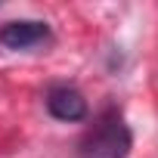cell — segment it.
Masks as SVG:
<instances>
[{
  "label": "cell",
  "mask_w": 158,
  "mask_h": 158,
  "mask_svg": "<svg viewBox=\"0 0 158 158\" xmlns=\"http://www.w3.org/2000/svg\"><path fill=\"white\" fill-rule=\"evenodd\" d=\"M47 112L56 121H84L87 118V99L81 90H74L68 84H56L47 93Z\"/></svg>",
  "instance_id": "3"
},
{
  "label": "cell",
  "mask_w": 158,
  "mask_h": 158,
  "mask_svg": "<svg viewBox=\"0 0 158 158\" xmlns=\"http://www.w3.org/2000/svg\"><path fill=\"white\" fill-rule=\"evenodd\" d=\"M53 40V31L40 19H19L0 28V47L3 50H34Z\"/></svg>",
  "instance_id": "2"
},
{
  "label": "cell",
  "mask_w": 158,
  "mask_h": 158,
  "mask_svg": "<svg viewBox=\"0 0 158 158\" xmlns=\"http://www.w3.org/2000/svg\"><path fill=\"white\" fill-rule=\"evenodd\" d=\"M130 146H133L130 127L124 124L121 112L109 109L81 136V143H77V158H127Z\"/></svg>",
  "instance_id": "1"
}]
</instances>
